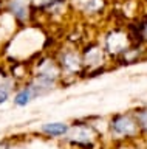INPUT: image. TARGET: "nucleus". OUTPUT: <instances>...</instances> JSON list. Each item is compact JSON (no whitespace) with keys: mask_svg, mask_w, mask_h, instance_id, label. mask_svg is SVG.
<instances>
[{"mask_svg":"<svg viewBox=\"0 0 147 149\" xmlns=\"http://www.w3.org/2000/svg\"><path fill=\"white\" fill-rule=\"evenodd\" d=\"M33 96H34L33 90H31L30 87H25V88H22L20 92H17V95L14 96V104L16 106H26Z\"/></svg>","mask_w":147,"mask_h":149,"instance_id":"3","label":"nucleus"},{"mask_svg":"<svg viewBox=\"0 0 147 149\" xmlns=\"http://www.w3.org/2000/svg\"><path fill=\"white\" fill-rule=\"evenodd\" d=\"M0 149H6V144H3V143H0Z\"/></svg>","mask_w":147,"mask_h":149,"instance_id":"7","label":"nucleus"},{"mask_svg":"<svg viewBox=\"0 0 147 149\" xmlns=\"http://www.w3.org/2000/svg\"><path fill=\"white\" fill-rule=\"evenodd\" d=\"M138 124H139L141 127H146L147 129V110L139 112V113H138Z\"/></svg>","mask_w":147,"mask_h":149,"instance_id":"6","label":"nucleus"},{"mask_svg":"<svg viewBox=\"0 0 147 149\" xmlns=\"http://www.w3.org/2000/svg\"><path fill=\"white\" fill-rule=\"evenodd\" d=\"M10 9L12 11V14H14L16 17H19V19H23L26 16V9L19 0H12V2L10 3Z\"/></svg>","mask_w":147,"mask_h":149,"instance_id":"5","label":"nucleus"},{"mask_svg":"<svg viewBox=\"0 0 147 149\" xmlns=\"http://www.w3.org/2000/svg\"><path fill=\"white\" fill-rule=\"evenodd\" d=\"M42 130L48 135H63L68 130V126L63 123H47L42 126Z\"/></svg>","mask_w":147,"mask_h":149,"instance_id":"2","label":"nucleus"},{"mask_svg":"<svg viewBox=\"0 0 147 149\" xmlns=\"http://www.w3.org/2000/svg\"><path fill=\"white\" fill-rule=\"evenodd\" d=\"M11 82L10 81H6L5 78H2L0 79V104H3L8 98H10L11 95Z\"/></svg>","mask_w":147,"mask_h":149,"instance_id":"4","label":"nucleus"},{"mask_svg":"<svg viewBox=\"0 0 147 149\" xmlns=\"http://www.w3.org/2000/svg\"><path fill=\"white\" fill-rule=\"evenodd\" d=\"M112 127L115 129V132H118V134L132 135V134H135V130H136V123L132 121L126 115H119V116H116V118L113 120Z\"/></svg>","mask_w":147,"mask_h":149,"instance_id":"1","label":"nucleus"}]
</instances>
